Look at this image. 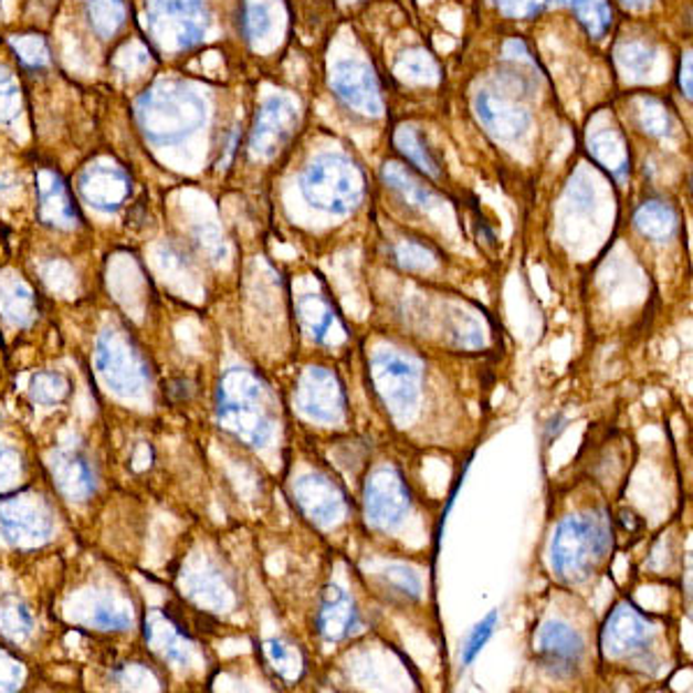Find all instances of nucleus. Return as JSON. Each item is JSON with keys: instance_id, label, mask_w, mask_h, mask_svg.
I'll return each instance as SVG.
<instances>
[{"instance_id": "2", "label": "nucleus", "mask_w": 693, "mask_h": 693, "mask_svg": "<svg viewBox=\"0 0 693 693\" xmlns=\"http://www.w3.org/2000/svg\"><path fill=\"white\" fill-rule=\"evenodd\" d=\"M137 120L150 141L171 146L199 130L207 120V105L181 84H160L139 97Z\"/></svg>"}, {"instance_id": "23", "label": "nucleus", "mask_w": 693, "mask_h": 693, "mask_svg": "<svg viewBox=\"0 0 693 693\" xmlns=\"http://www.w3.org/2000/svg\"><path fill=\"white\" fill-rule=\"evenodd\" d=\"M264 652H266L273 669L277 671V675H282L285 680H298L303 675L305 661H303L301 652L294 645L285 643V640H280V638L266 640Z\"/></svg>"}, {"instance_id": "19", "label": "nucleus", "mask_w": 693, "mask_h": 693, "mask_svg": "<svg viewBox=\"0 0 693 693\" xmlns=\"http://www.w3.org/2000/svg\"><path fill=\"white\" fill-rule=\"evenodd\" d=\"M633 224L636 229L650 241L663 243L673 239L675 229H678V213L665 201H645L633 216Z\"/></svg>"}, {"instance_id": "30", "label": "nucleus", "mask_w": 693, "mask_h": 693, "mask_svg": "<svg viewBox=\"0 0 693 693\" xmlns=\"http://www.w3.org/2000/svg\"><path fill=\"white\" fill-rule=\"evenodd\" d=\"M245 31H248V38H264L269 31H271V12L266 6L262 3H252L248 8V14H245Z\"/></svg>"}, {"instance_id": "18", "label": "nucleus", "mask_w": 693, "mask_h": 693, "mask_svg": "<svg viewBox=\"0 0 693 693\" xmlns=\"http://www.w3.org/2000/svg\"><path fill=\"white\" fill-rule=\"evenodd\" d=\"M589 156H592L612 178L624 181L631 169V153L618 130H601L589 137Z\"/></svg>"}, {"instance_id": "22", "label": "nucleus", "mask_w": 693, "mask_h": 693, "mask_svg": "<svg viewBox=\"0 0 693 693\" xmlns=\"http://www.w3.org/2000/svg\"><path fill=\"white\" fill-rule=\"evenodd\" d=\"M88 19L97 35L112 38L125 23L123 0H88Z\"/></svg>"}, {"instance_id": "21", "label": "nucleus", "mask_w": 693, "mask_h": 693, "mask_svg": "<svg viewBox=\"0 0 693 693\" xmlns=\"http://www.w3.org/2000/svg\"><path fill=\"white\" fill-rule=\"evenodd\" d=\"M396 146H398V150L402 153V156L409 162H412L414 167H419L423 174L434 176V178L442 174L440 162L434 160V156L428 150L423 139L414 130H409V127H405V130L396 133Z\"/></svg>"}, {"instance_id": "3", "label": "nucleus", "mask_w": 693, "mask_h": 693, "mask_svg": "<svg viewBox=\"0 0 693 693\" xmlns=\"http://www.w3.org/2000/svg\"><path fill=\"white\" fill-rule=\"evenodd\" d=\"M220 421L250 447H264L275 430V409L266 384L245 370L229 372L218 398Z\"/></svg>"}, {"instance_id": "17", "label": "nucleus", "mask_w": 693, "mask_h": 693, "mask_svg": "<svg viewBox=\"0 0 693 693\" xmlns=\"http://www.w3.org/2000/svg\"><path fill=\"white\" fill-rule=\"evenodd\" d=\"M82 190L91 203L97 209H118L120 201L127 197V178L120 169L109 165H95L82 178Z\"/></svg>"}, {"instance_id": "5", "label": "nucleus", "mask_w": 693, "mask_h": 693, "mask_svg": "<svg viewBox=\"0 0 693 693\" xmlns=\"http://www.w3.org/2000/svg\"><path fill=\"white\" fill-rule=\"evenodd\" d=\"M370 381L387 412L398 419H412L421 400V368L398 351H377L370 361Z\"/></svg>"}, {"instance_id": "27", "label": "nucleus", "mask_w": 693, "mask_h": 693, "mask_svg": "<svg viewBox=\"0 0 693 693\" xmlns=\"http://www.w3.org/2000/svg\"><path fill=\"white\" fill-rule=\"evenodd\" d=\"M398 72L405 76V80L419 82V84L438 82V76H440L438 65H434V61L428 54H423V51H412V54L402 56L398 63Z\"/></svg>"}, {"instance_id": "16", "label": "nucleus", "mask_w": 693, "mask_h": 693, "mask_svg": "<svg viewBox=\"0 0 693 693\" xmlns=\"http://www.w3.org/2000/svg\"><path fill=\"white\" fill-rule=\"evenodd\" d=\"M296 311H298V319H301L303 330L307 333V338H311L313 343L330 345V343H336V333L345 336V328H343L336 311H333L330 303L324 301L322 296H315V294L301 296Z\"/></svg>"}, {"instance_id": "35", "label": "nucleus", "mask_w": 693, "mask_h": 693, "mask_svg": "<svg viewBox=\"0 0 693 693\" xmlns=\"http://www.w3.org/2000/svg\"><path fill=\"white\" fill-rule=\"evenodd\" d=\"M622 6L629 8V10L640 12V10H648L652 6V0H622Z\"/></svg>"}, {"instance_id": "29", "label": "nucleus", "mask_w": 693, "mask_h": 693, "mask_svg": "<svg viewBox=\"0 0 693 693\" xmlns=\"http://www.w3.org/2000/svg\"><path fill=\"white\" fill-rule=\"evenodd\" d=\"M618 63L622 65V70L627 72H633V74H643L652 67L654 63V51L648 49L645 44H638V42H631V44H622L618 49Z\"/></svg>"}, {"instance_id": "10", "label": "nucleus", "mask_w": 693, "mask_h": 693, "mask_svg": "<svg viewBox=\"0 0 693 693\" xmlns=\"http://www.w3.org/2000/svg\"><path fill=\"white\" fill-rule=\"evenodd\" d=\"M298 123L296 107L287 97H269L254 118L250 148L256 158L271 160L287 146Z\"/></svg>"}, {"instance_id": "8", "label": "nucleus", "mask_w": 693, "mask_h": 693, "mask_svg": "<svg viewBox=\"0 0 693 693\" xmlns=\"http://www.w3.org/2000/svg\"><path fill=\"white\" fill-rule=\"evenodd\" d=\"M296 407L313 421L340 423L347 417V393L340 377L328 368H307L296 384Z\"/></svg>"}, {"instance_id": "25", "label": "nucleus", "mask_w": 693, "mask_h": 693, "mask_svg": "<svg viewBox=\"0 0 693 693\" xmlns=\"http://www.w3.org/2000/svg\"><path fill=\"white\" fill-rule=\"evenodd\" d=\"M636 114H638L640 127H643V133H648L652 137H665L671 133V127H673L671 112L665 109L659 99L640 97Z\"/></svg>"}, {"instance_id": "9", "label": "nucleus", "mask_w": 693, "mask_h": 693, "mask_svg": "<svg viewBox=\"0 0 693 693\" xmlns=\"http://www.w3.org/2000/svg\"><path fill=\"white\" fill-rule=\"evenodd\" d=\"M294 502L303 516L317 527H336L347 516V495L343 487L326 474L311 472L296 479Z\"/></svg>"}, {"instance_id": "34", "label": "nucleus", "mask_w": 693, "mask_h": 693, "mask_svg": "<svg viewBox=\"0 0 693 693\" xmlns=\"http://www.w3.org/2000/svg\"><path fill=\"white\" fill-rule=\"evenodd\" d=\"M680 84H682V91H684V95L686 97H691V91H693V86H691V59L686 56L684 61H682V74H680Z\"/></svg>"}, {"instance_id": "26", "label": "nucleus", "mask_w": 693, "mask_h": 693, "mask_svg": "<svg viewBox=\"0 0 693 693\" xmlns=\"http://www.w3.org/2000/svg\"><path fill=\"white\" fill-rule=\"evenodd\" d=\"M381 580L389 589H393L396 595L417 601L421 597V578L414 569L402 567V564H393V567H387L381 571Z\"/></svg>"}, {"instance_id": "13", "label": "nucleus", "mask_w": 693, "mask_h": 693, "mask_svg": "<svg viewBox=\"0 0 693 693\" xmlns=\"http://www.w3.org/2000/svg\"><path fill=\"white\" fill-rule=\"evenodd\" d=\"M330 86L336 95L345 102L349 109H356L358 114L379 116L384 109L379 84L368 65L358 61H343L333 67Z\"/></svg>"}, {"instance_id": "4", "label": "nucleus", "mask_w": 693, "mask_h": 693, "mask_svg": "<svg viewBox=\"0 0 693 693\" xmlns=\"http://www.w3.org/2000/svg\"><path fill=\"white\" fill-rule=\"evenodd\" d=\"M301 190L311 207L333 216H347L361 203L366 181L361 169L351 160L326 153L307 165L301 178Z\"/></svg>"}, {"instance_id": "12", "label": "nucleus", "mask_w": 693, "mask_h": 693, "mask_svg": "<svg viewBox=\"0 0 693 693\" xmlns=\"http://www.w3.org/2000/svg\"><path fill=\"white\" fill-rule=\"evenodd\" d=\"M652 640H654L652 622L636 606L627 601L615 606L601 633L603 650L610 657H629L636 652H643L648 650Z\"/></svg>"}, {"instance_id": "28", "label": "nucleus", "mask_w": 693, "mask_h": 693, "mask_svg": "<svg viewBox=\"0 0 693 693\" xmlns=\"http://www.w3.org/2000/svg\"><path fill=\"white\" fill-rule=\"evenodd\" d=\"M497 622H500V615H497V610H493V612H487L485 618L472 629L465 648H462V663H468V665L474 663V659L481 654V650L485 648L487 640L493 638V633L497 629Z\"/></svg>"}, {"instance_id": "11", "label": "nucleus", "mask_w": 693, "mask_h": 693, "mask_svg": "<svg viewBox=\"0 0 693 693\" xmlns=\"http://www.w3.org/2000/svg\"><path fill=\"white\" fill-rule=\"evenodd\" d=\"M538 661L544 669L557 678L574 675L585 659V640L567 622L553 620L538 631L536 640Z\"/></svg>"}, {"instance_id": "6", "label": "nucleus", "mask_w": 693, "mask_h": 693, "mask_svg": "<svg viewBox=\"0 0 693 693\" xmlns=\"http://www.w3.org/2000/svg\"><path fill=\"white\" fill-rule=\"evenodd\" d=\"M146 25L165 51H183L199 44L211 25L203 0H150Z\"/></svg>"}, {"instance_id": "20", "label": "nucleus", "mask_w": 693, "mask_h": 693, "mask_svg": "<svg viewBox=\"0 0 693 693\" xmlns=\"http://www.w3.org/2000/svg\"><path fill=\"white\" fill-rule=\"evenodd\" d=\"M384 181L396 192H400L409 203H414V207L428 209L434 203V195L400 165H387V169H384Z\"/></svg>"}, {"instance_id": "36", "label": "nucleus", "mask_w": 693, "mask_h": 693, "mask_svg": "<svg viewBox=\"0 0 693 693\" xmlns=\"http://www.w3.org/2000/svg\"><path fill=\"white\" fill-rule=\"evenodd\" d=\"M559 3H567V6H571V3H574V0H559Z\"/></svg>"}, {"instance_id": "31", "label": "nucleus", "mask_w": 693, "mask_h": 693, "mask_svg": "<svg viewBox=\"0 0 693 693\" xmlns=\"http://www.w3.org/2000/svg\"><path fill=\"white\" fill-rule=\"evenodd\" d=\"M497 6L504 14L516 17V19H527L542 12L546 6V0H497Z\"/></svg>"}, {"instance_id": "33", "label": "nucleus", "mask_w": 693, "mask_h": 693, "mask_svg": "<svg viewBox=\"0 0 693 693\" xmlns=\"http://www.w3.org/2000/svg\"><path fill=\"white\" fill-rule=\"evenodd\" d=\"M19 102V91L6 72H0V120L10 118Z\"/></svg>"}, {"instance_id": "32", "label": "nucleus", "mask_w": 693, "mask_h": 693, "mask_svg": "<svg viewBox=\"0 0 693 693\" xmlns=\"http://www.w3.org/2000/svg\"><path fill=\"white\" fill-rule=\"evenodd\" d=\"M398 260L407 269H428L432 264L430 252L426 248H421V245H414V243L400 245L398 248Z\"/></svg>"}, {"instance_id": "15", "label": "nucleus", "mask_w": 693, "mask_h": 693, "mask_svg": "<svg viewBox=\"0 0 693 693\" xmlns=\"http://www.w3.org/2000/svg\"><path fill=\"white\" fill-rule=\"evenodd\" d=\"M474 107L481 123L500 139H518L529 127V114L504 97L481 93L474 99Z\"/></svg>"}, {"instance_id": "7", "label": "nucleus", "mask_w": 693, "mask_h": 693, "mask_svg": "<svg viewBox=\"0 0 693 693\" xmlns=\"http://www.w3.org/2000/svg\"><path fill=\"white\" fill-rule=\"evenodd\" d=\"M366 518L377 529H393L412 508V493L400 470L384 465L377 468L364 487Z\"/></svg>"}, {"instance_id": "1", "label": "nucleus", "mask_w": 693, "mask_h": 693, "mask_svg": "<svg viewBox=\"0 0 693 693\" xmlns=\"http://www.w3.org/2000/svg\"><path fill=\"white\" fill-rule=\"evenodd\" d=\"M612 548V525L606 511L564 518L550 542V567L569 582H582L597 571Z\"/></svg>"}, {"instance_id": "14", "label": "nucleus", "mask_w": 693, "mask_h": 693, "mask_svg": "<svg viewBox=\"0 0 693 693\" xmlns=\"http://www.w3.org/2000/svg\"><path fill=\"white\" fill-rule=\"evenodd\" d=\"M358 622H361V615H358L356 601L338 585L326 587L317 612L319 636L328 643H338L358 629Z\"/></svg>"}, {"instance_id": "24", "label": "nucleus", "mask_w": 693, "mask_h": 693, "mask_svg": "<svg viewBox=\"0 0 693 693\" xmlns=\"http://www.w3.org/2000/svg\"><path fill=\"white\" fill-rule=\"evenodd\" d=\"M578 21L585 25V31L592 38H601L612 21V10L608 0H574L569 6Z\"/></svg>"}]
</instances>
